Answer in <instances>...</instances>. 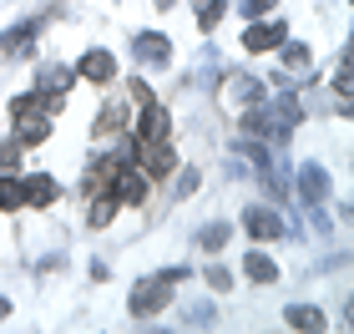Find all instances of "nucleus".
Segmentation results:
<instances>
[{"mask_svg":"<svg viewBox=\"0 0 354 334\" xmlns=\"http://www.w3.org/2000/svg\"><path fill=\"white\" fill-rule=\"evenodd\" d=\"M21 193H26V203L46 208V203L56 198V183H51V178H26V183H21Z\"/></svg>","mask_w":354,"mask_h":334,"instance_id":"6","label":"nucleus"},{"mask_svg":"<svg viewBox=\"0 0 354 334\" xmlns=\"http://www.w3.org/2000/svg\"><path fill=\"white\" fill-rule=\"evenodd\" d=\"M218 21H223V0H203V6H198V26L213 30Z\"/></svg>","mask_w":354,"mask_h":334,"instance_id":"9","label":"nucleus"},{"mask_svg":"<svg viewBox=\"0 0 354 334\" xmlns=\"http://www.w3.org/2000/svg\"><path fill=\"white\" fill-rule=\"evenodd\" d=\"M172 167H177V157H172L167 142H142V172L147 178H167Z\"/></svg>","mask_w":354,"mask_h":334,"instance_id":"2","label":"nucleus"},{"mask_svg":"<svg viewBox=\"0 0 354 334\" xmlns=\"http://www.w3.org/2000/svg\"><path fill=\"white\" fill-rule=\"evenodd\" d=\"M82 76L86 82H111V76H117V61H111L106 51H86L82 56Z\"/></svg>","mask_w":354,"mask_h":334,"instance_id":"4","label":"nucleus"},{"mask_svg":"<svg viewBox=\"0 0 354 334\" xmlns=\"http://www.w3.org/2000/svg\"><path fill=\"white\" fill-rule=\"evenodd\" d=\"M279 41H283V26H253L243 46H248V51H273Z\"/></svg>","mask_w":354,"mask_h":334,"instance_id":"5","label":"nucleus"},{"mask_svg":"<svg viewBox=\"0 0 354 334\" xmlns=\"http://www.w3.org/2000/svg\"><path fill=\"white\" fill-rule=\"evenodd\" d=\"M248 233L268 243V238H279V218H268V213H259V208H253V213H248Z\"/></svg>","mask_w":354,"mask_h":334,"instance_id":"7","label":"nucleus"},{"mask_svg":"<svg viewBox=\"0 0 354 334\" xmlns=\"http://www.w3.org/2000/svg\"><path fill=\"white\" fill-rule=\"evenodd\" d=\"M21 203H26L21 183H0V208H6V213H15V208H21Z\"/></svg>","mask_w":354,"mask_h":334,"instance_id":"10","label":"nucleus"},{"mask_svg":"<svg viewBox=\"0 0 354 334\" xmlns=\"http://www.w3.org/2000/svg\"><path fill=\"white\" fill-rule=\"evenodd\" d=\"M172 132V117H167V106H157L147 97V106H142V122H137V142H167Z\"/></svg>","mask_w":354,"mask_h":334,"instance_id":"1","label":"nucleus"},{"mask_svg":"<svg viewBox=\"0 0 354 334\" xmlns=\"http://www.w3.org/2000/svg\"><path fill=\"white\" fill-rule=\"evenodd\" d=\"M0 319H6V304H0Z\"/></svg>","mask_w":354,"mask_h":334,"instance_id":"12","label":"nucleus"},{"mask_svg":"<svg viewBox=\"0 0 354 334\" xmlns=\"http://www.w3.org/2000/svg\"><path fill=\"white\" fill-rule=\"evenodd\" d=\"M248 274L259 279V284H273V279H279V268H273V263L263 259V253H253V259H248Z\"/></svg>","mask_w":354,"mask_h":334,"instance_id":"8","label":"nucleus"},{"mask_svg":"<svg viewBox=\"0 0 354 334\" xmlns=\"http://www.w3.org/2000/svg\"><path fill=\"white\" fill-rule=\"evenodd\" d=\"M157 6H167V0H157Z\"/></svg>","mask_w":354,"mask_h":334,"instance_id":"13","label":"nucleus"},{"mask_svg":"<svg viewBox=\"0 0 354 334\" xmlns=\"http://www.w3.org/2000/svg\"><path fill=\"white\" fill-rule=\"evenodd\" d=\"M167 284H172V279H162V284L147 279V284H142V289L132 294V314H137V319H147L152 309H162V304H167Z\"/></svg>","mask_w":354,"mask_h":334,"instance_id":"3","label":"nucleus"},{"mask_svg":"<svg viewBox=\"0 0 354 334\" xmlns=\"http://www.w3.org/2000/svg\"><path fill=\"white\" fill-rule=\"evenodd\" d=\"M288 324H294V329H324V314H314V309H294V314H288Z\"/></svg>","mask_w":354,"mask_h":334,"instance_id":"11","label":"nucleus"}]
</instances>
